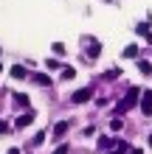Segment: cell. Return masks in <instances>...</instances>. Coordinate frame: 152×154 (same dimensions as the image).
<instances>
[{
    "mask_svg": "<svg viewBox=\"0 0 152 154\" xmlns=\"http://www.w3.org/2000/svg\"><path fill=\"white\" fill-rule=\"evenodd\" d=\"M138 95H141V90H138V87H132L130 93L124 95V101H121L118 106H115V112L121 115V112H127V109H132V106H135V98H138Z\"/></svg>",
    "mask_w": 152,
    "mask_h": 154,
    "instance_id": "1",
    "label": "cell"
},
{
    "mask_svg": "<svg viewBox=\"0 0 152 154\" xmlns=\"http://www.w3.org/2000/svg\"><path fill=\"white\" fill-rule=\"evenodd\" d=\"M90 95H93V90H90V87L76 90V93H73V104H85V101H90Z\"/></svg>",
    "mask_w": 152,
    "mask_h": 154,
    "instance_id": "2",
    "label": "cell"
},
{
    "mask_svg": "<svg viewBox=\"0 0 152 154\" xmlns=\"http://www.w3.org/2000/svg\"><path fill=\"white\" fill-rule=\"evenodd\" d=\"M141 109H144L147 115L152 112V90H147V93H141Z\"/></svg>",
    "mask_w": 152,
    "mask_h": 154,
    "instance_id": "3",
    "label": "cell"
},
{
    "mask_svg": "<svg viewBox=\"0 0 152 154\" xmlns=\"http://www.w3.org/2000/svg\"><path fill=\"white\" fill-rule=\"evenodd\" d=\"M87 42H90V48H87V59H99V53H102V45L99 42H96V39H87Z\"/></svg>",
    "mask_w": 152,
    "mask_h": 154,
    "instance_id": "4",
    "label": "cell"
},
{
    "mask_svg": "<svg viewBox=\"0 0 152 154\" xmlns=\"http://www.w3.org/2000/svg\"><path fill=\"white\" fill-rule=\"evenodd\" d=\"M31 121H34V112H25V115H20V118H14V126H17V129H25Z\"/></svg>",
    "mask_w": 152,
    "mask_h": 154,
    "instance_id": "5",
    "label": "cell"
},
{
    "mask_svg": "<svg viewBox=\"0 0 152 154\" xmlns=\"http://www.w3.org/2000/svg\"><path fill=\"white\" fill-rule=\"evenodd\" d=\"M11 79H14V81H23V79H25V67H23V65H14V67H11Z\"/></svg>",
    "mask_w": 152,
    "mask_h": 154,
    "instance_id": "6",
    "label": "cell"
},
{
    "mask_svg": "<svg viewBox=\"0 0 152 154\" xmlns=\"http://www.w3.org/2000/svg\"><path fill=\"white\" fill-rule=\"evenodd\" d=\"M65 132H68V123H65V121H59L57 126H53V137H57V140H59V137H62Z\"/></svg>",
    "mask_w": 152,
    "mask_h": 154,
    "instance_id": "7",
    "label": "cell"
},
{
    "mask_svg": "<svg viewBox=\"0 0 152 154\" xmlns=\"http://www.w3.org/2000/svg\"><path fill=\"white\" fill-rule=\"evenodd\" d=\"M31 81H37V84H40V87H51V79H48L45 73H37V76H34V79H31Z\"/></svg>",
    "mask_w": 152,
    "mask_h": 154,
    "instance_id": "8",
    "label": "cell"
},
{
    "mask_svg": "<svg viewBox=\"0 0 152 154\" xmlns=\"http://www.w3.org/2000/svg\"><path fill=\"white\" fill-rule=\"evenodd\" d=\"M14 104L17 106H28V95L25 93H14Z\"/></svg>",
    "mask_w": 152,
    "mask_h": 154,
    "instance_id": "9",
    "label": "cell"
},
{
    "mask_svg": "<svg viewBox=\"0 0 152 154\" xmlns=\"http://www.w3.org/2000/svg\"><path fill=\"white\" fill-rule=\"evenodd\" d=\"M135 53H138V48H135V45H127L121 56H124V59H132V56H135Z\"/></svg>",
    "mask_w": 152,
    "mask_h": 154,
    "instance_id": "10",
    "label": "cell"
},
{
    "mask_svg": "<svg viewBox=\"0 0 152 154\" xmlns=\"http://www.w3.org/2000/svg\"><path fill=\"white\" fill-rule=\"evenodd\" d=\"M76 73H73V67H62V81H70Z\"/></svg>",
    "mask_w": 152,
    "mask_h": 154,
    "instance_id": "11",
    "label": "cell"
},
{
    "mask_svg": "<svg viewBox=\"0 0 152 154\" xmlns=\"http://www.w3.org/2000/svg\"><path fill=\"white\" fill-rule=\"evenodd\" d=\"M138 70H141L144 76H149V73H152V65H149V62H138Z\"/></svg>",
    "mask_w": 152,
    "mask_h": 154,
    "instance_id": "12",
    "label": "cell"
},
{
    "mask_svg": "<svg viewBox=\"0 0 152 154\" xmlns=\"http://www.w3.org/2000/svg\"><path fill=\"white\" fill-rule=\"evenodd\" d=\"M121 126H124L121 118H113V121H110V129H113V132H121Z\"/></svg>",
    "mask_w": 152,
    "mask_h": 154,
    "instance_id": "13",
    "label": "cell"
},
{
    "mask_svg": "<svg viewBox=\"0 0 152 154\" xmlns=\"http://www.w3.org/2000/svg\"><path fill=\"white\" fill-rule=\"evenodd\" d=\"M99 146H102V149H110V146H113V140H110V137H104V134H102V137H99Z\"/></svg>",
    "mask_w": 152,
    "mask_h": 154,
    "instance_id": "14",
    "label": "cell"
},
{
    "mask_svg": "<svg viewBox=\"0 0 152 154\" xmlns=\"http://www.w3.org/2000/svg\"><path fill=\"white\" fill-rule=\"evenodd\" d=\"M45 67H48V70H59V59H48Z\"/></svg>",
    "mask_w": 152,
    "mask_h": 154,
    "instance_id": "15",
    "label": "cell"
},
{
    "mask_svg": "<svg viewBox=\"0 0 152 154\" xmlns=\"http://www.w3.org/2000/svg\"><path fill=\"white\" fill-rule=\"evenodd\" d=\"M53 53H59V56H62V53H65V45H62V42H53Z\"/></svg>",
    "mask_w": 152,
    "mask_h": 154,
    "instance_id": "16",
    "label": "cell"
},
{
    "mask_svg": "<svg viewBox=\"0 0 152 154\" xmlns=\"http://www.w3.org/2000/svg\"><path fill=\"white\" fill-rule=\"evenodd\" d=\"M115 76H118V70H107V73H104V76H102V79H107V81H113V79H115Z\"/></svg>",
    "mask_w": 152,
    "mask_h": 154,
    "instance_id": "17",
    "label": "cell"
},
{
    "mask_svg": "<svg viewBox=\"0 0 152 154\" xmlns=\"http://www.w3.org/2000/svg\"><path fill=\"white\" fill-rule=\"evenodd\" d=\"M138 34H144V37H147V34H149V23H141L138 25Z\"/></svg>",
    "mask_w": 152,
    "mask_h": 154,
    "instance_id": "18",
    "label": "cell"
},
{
    "mask_svg": "<svg viewBox=\"0 0 152 154\" xmlns=\"http://www.w3.org/2000/svg\"><path fill=\"white\" fill-rule=\"evenodd\" d=\"M42 140H45V132H37V137H34V146H40Z\"/></svg>",
    "mask_w": 152,
    "mask_h": 154,
    "instance_id": "19",
    "label": "cell"
},
{
    "mask_svg": "<svg viewBox=\"0 0 152 154\" xmlns=\"http://www.w3.org/2000/svg\"><path fill=\"white\" fill-rule=\"evenodd\" d=\"M6 132H8V123H6V121H0V134H6Z\"/></svg>",
    "mask_w": 152,
    "mask_h": 154,
    "instance_id": "20",
    "label": "cell"
},
{
    "mask_svg": "<svg viewBox=\"0 0 152 154\" xmlns=\"http://www.w3.org/2000/svg\"><path fill=\"white\" fill-rule=\"evenodd\" d=\"M53 154H68V146H59V149L53 151Z\"/></svg>",
    "mask_w": 152,
    "mask_h": 154,
    "instance_id": "21",
    "label": "cell"
},
{
    "mask_svg": "<svg viewBox=\"0 0 152 154\" xmlns=\"http://www.w3.org/2000/svg\"><path fill=\"white\" fill-rule=\"evenodd\" d=\"M130 154H144V151H141V149H130Z\"/></svg>",
    "mask_w": 152,
    "mask_h": 154,
    "instance_id": "22",
    "label": "cell"
},
{
    "mask_svg": "<svg viewBox=\"0 0 152 154\" xmlns=\"http://www.w3.org/2000/svg\"><path fill=\"white\" fill-rule=\"evenodd\" d=\"M147 39H149V45H152V31H149V34H147Z\"/></svg>",
    "mask_w": 152,
    "mask_h": 154,
    "instance_id": "23",
    "label": "cell"
},
{
    "mask_svg": "<svg viewBox=\"0 0 152 154\" xmlns=\"http://www.w3.org/2000/svg\"><path fill=\"white\" fill-rule=\"evenodd\" d=\"M8 154H20V151H17V149H11V151H8Z\"/></svg>",
    "mask_w": 152,
    "mask_h": 154,
    "instance_id": "24",
    "label": "cell"
},
{
    "mask_svg": "<svg viewBox=\"0 0 152 154\" xmlns=\"http://www.w3.org/2000/svg\"><path fill=\"white\" fill-rule=\"evenodd\" d=\"M149 149H152V134H149Z\"/></svg>",
    "mask_w": 152,
    "mask_h": 154,
    "instance_id": "25",
    "label": "cell"
}]
</instances>
